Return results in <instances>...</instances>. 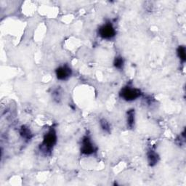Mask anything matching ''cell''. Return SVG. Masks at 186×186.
Returning a JSON list of instances; mask_svg holds the SVG:
<instances>
[{
    "mask_svg": "<svg viewBox=\"0 0 186 186\" xmlns=\"http://www.w3.org/2000/svg\"><path fill=\"white\" fill-rule=\"evenodd\" d=\"M148 160H149V163L151 164V166L156 164L158 161V156L156 153L151 151L148 154Z\"/></svg>",
    "mask_w": 186,
    "mask_h": 186,
    "instance_id": "8",
    "label": "cell"
},
{
    "mask_svg": "<svg viewBox=\"0 0 186 186\" xmlns=\"http://www.w3.org/2000/svg\"><path fill=\"white\" fill-rule=\"evenodd\" d=\"M178 55L179 56L180 59L182 61L185 62V58H186V54H185V48L183 46H180L179 48L178 49Z\"/></svg>",
    "mask_w": 186,
    "mask_h": 186,
    "instance_id": "7",
    "label": "cell"
},
{
    "mask_svg": "<svg viewBox=\"0 0 186 186\" xmlns=\"http://www.w3.org/2000/svg\"><path fill=\"white\" fill-rule=\"evenodd\" d=\"M57 141V136L54 130H50L47 135H45L43 140L42 145L46 150L52 149Z\"/></svg>",
    "mask_w": 186,
    "mask_h": 186,
    "instance_id": "3",
    "label": "cell"
},
{
    "mask_svg": "<svg viewBox=\"0 0 186 186\" xmlns=\"http://www.w3.org/2000/svg\"><path fill=\"white\" fill-rule=\"evenodd\" d=\"M114 65H115L116 68H119V69L122 68L123 65H124V60H123L122 58L121 57L116 58L115 61H114Z\"/></svg>",
    "mask_w": 186,
    "mask_h": 186,
    "instance_id": "10",
    "label": "cell"
},
{
    "mask_svg": "<svg viewBox=\"0 0 186 186\" xmlns=\"http://www.w3.org/2000/svg\"><path fill=\"white\" fill-rule=\"evenodd\" d=\"M71 71L68 66H61L56 70V75L58 79L65 80L71 76Z\"/></svg>",
    "mask_w": 186,
    "mask_h": 186,
    "instance_id": "5",
    "label": "cell"
},
{
    "mask_svg": "<svg viewBox=\"0 0 186 186\" xmlns=\"http://www.w3.org/2000/svg\"><path fill=\"white\" fill-rule=\"evenodd\" d=\"M135 110H130L128 112L127 123L129 127H132L135 123Z\"/></svg>",
    "mask_w": 186,
    "mask_h": 186,
    "instance_id": "6",
    "label": "cell"
},
{
    "mask_svg": "<svg viewBox=\"0 0 186 186\" xmlns=\"http://www.w3.org/2000/svg\"><path fill=\"white\" fill-rule=\"evenodd\" d=\"M116 31L113 26L110 23H106L101 26L99 29V34L102 38L110 39L115 36Z\"/></svg>",
    "mask_w": 186,
    "mask_h": 186,
    "instance_id": "2",
    "label": "cell"
},
{
    "mask_svg": "<svg viewBox=\"0 0 186 186\" xmlns=\"http://www.w3.org/2000/svg\"><path fill=\"white\" fill-rule=\"evenodd\" d=\"M20 134L23 136V138H26V139H30L31 138V132L28 128H26L25 126H23L21 129V131H20Z\"/></svg>",
    "mask_w": 186,
    "mask_h": 186,
    "instance_id": "9",
    "label": "cell"
},
{
    "mask_svg": "<svg viewBox=\"0 0 186 186\" xmlns=\"http://www.w3.org/2000/svg\"><path fill=\"white\" fill-rule=\"evenodd\" d=\"M81 152L86 155H90L95 151V147H94L93 142H91L90 139L87 137L84 138L81 143Z\"/></svg>",
    "mask_w": 186,
    "mask_h": 186,
    "instance_id": "4",
    "label": "cell"
},
{
    "mask_svg": "<svg viewBox=\"0 0 186 186\" xmlns=\"http://www.w3.org/2000/svg\"><path fill=\"white\" fill-rule=\"evenodd\" d=\"M101 126H102V128L105 131L109 130V124H108V123L105 120H102L101 121Z\"/></svg>",
    "mask_w": 186,
    "mask_h": 186,
    "instance_id": "11",
    "label": "cell"
},
{
    "mask_svg": "<svg viewBox=\"0 0 186 186\" xmlns=\"http://www.w3.org/2000/svg\"><path fill=\"white\" fill-rule=\"evenodd\" d=\"M120 95L125 100L132 101L139 98L140 95V91L138 89L126 87L121 90Z\"/></svg>",
    "mask_w": 186,
    "mask_h": 186,
    "instance_id": "1",
    "label": "cell"
}]
</instances>
